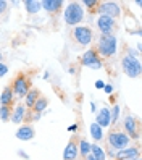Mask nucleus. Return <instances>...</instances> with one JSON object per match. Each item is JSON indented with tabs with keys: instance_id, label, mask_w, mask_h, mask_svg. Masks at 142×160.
I'll use <instances>...</instances> for the list:
<instances>
[{
	"instance_id": "obj_2",
	"label": "nucleus",
	"mask_w": 142,
	"mask_h": 160,
	"mask_svg": "<svg viewBox=\"0 0 142 160\" xmlns=\"http://www.w3.org/2000/svg\"><path fill=\"white\" fill-rule=\"evenodd\" d=\"M95 52L99 53V57L103 60V58H110L116 53L118 50V39L115 34H100L99 41H97V45L94 47Z\"/></svg>"
},
{
	"instance_id": "obj_10",
	"label": "nucleus",
	"mask_w": 142,
	"mask_h": 160,
	"mask_svg": "<svg viewBox=\"0 0 142 160\" xmlns=\"http://www.w3.org/2000/svg\"><path fill=\"white\" fill-rule=\"evenodd\" d=\"M115 28H116V21L113 20V18L99 15V18H97V29L102 34H113Z\"/></svg>"
},
{
	"instance_id": "obj_8",
	"label": "nucleus",
	"mask_w": 142,
	"mask_h": 160,
	"mask_svg": "<svg viewBox=\"0 0 142 160\" xmlns=\"http://www.w3.org/2000/svg\"><path fill=\"white\" fill-rule=\"evenodd\" d=\"M139 128H140L139 118L134 117V115H131V113H128L125 117V120H123V131L129 136V139H139V134H140Z\"/></svg>"
},
{
	"instance_id": "obj_18",
	"label": "nucleus",
	"mask_w": 142,
	"mask_h": 160,
	"mask_svg": "<svg viewBox=\"0 0 142 160\" xmlns=\"http://www.w3.org/2000/svg\"><path fill=\"white\" fill-rule=\"evenodd\" d=\"M39 96H41V92H39L37 88H31L29 89V92H27L26 97H24V103H23V105L26 107V110H31L34 107V103H36L37 99H39Z\"/></svg>"
},
{
	"instance_id": "obj_1",
	"label": "nucleus",
	"mask_w": 142,
	"mask_h": 160,
	"mask_svg": "<svg viewBox=\"0 0 142 160\" xmlns=\"http://www.w3.org/2000/svg\"><path fill=\"white\" fill-rule=\"evenodd\" d=\"M121 70L125 71L128 78H139L142 71V65L139 62V52L128 49V53L121 57Z\"/></svg>"
},
{
	"instance_id": "obj_4",
	"label": "nucleus",
	"mask_w": 142,
	"mask_h": 160,
	"mask_svg": "<svg viewBox=\"0 0 142 160\" xmlns=\"http://www.w3.org/2000/svg\"><path fill=\"white\" fill-rule=\"evenodd\" d=\"M63 21L68 26H79L84 21V7L79 2H70L65 7Z\"/></svg>"
},
{
	"instance_id": "obj_29",
	"label": "nucleus",
	"mask_w": 142,
	"mask_h": 160,
	"mask_svg": "<svg viewBox=\"0 0 142 160\" xmlns=\"http://www.w3.org/2000/svg\"><path fill=\"white\" fill-rule=\"evenodd\" d=\"M103 91H105L107 94H113V86L111 84H105V86H103Z\"/></svg>"
},
{
	"instance_id": "obj_5",
	"label": "nucleus",
	"mask_w": 142,
	"mask_h": 160,
	"mask_svg": "<svg viewBox=\"0 0 142 160\" xmlns=\"http://www.w3.org/2000/svg\"><path fill=\"white\" fill-rule=\"evenodd\" d=\"M10 88L15 94V99H24L26 97V94L29 92V89L32 88V82H31V78L27 76L26 73H20V74H16V76L13 78L12 84H10Z\"/></svg>"
},
{
	"instance_id": "obj_33",
	"label": "nucleus",
	"mask_w": 142,
	"mask_h": 160,
	"mask_svg": "<svg viewBox=\"0 0 142 160\" xmlns=\"http://www.w3.org/2000/svg\"><path fill=\"white\" fill-rule=\"evenodd\" d=\"M78 129V125H71L70 128H68V131H71V133H73V131H76Z\"/></svg>"
},
{
	"instance_id": "obj_12",
	"label": "nucleus",
	"mask_w": 142,
	"mask_h": 160,
	"mask_svg": "<svg viewBox=\"0 0 142 160\" xmlns=\"http://www.w3.org/2000/svg\"><path fill=\"white\" fill-rule=\"evenodd\" d=\"M41 5H42V10L47 12L50 16H56L65 3L61 2V0H42Z\"/></svg>"
},
{
	"instance_id": "obj_34",
	"label": "nucleus",
	"mask_w": 142,
	"mask_h": 160,
	"mask_svg": "<svg viewBox=\"0 0 142 160\" xmlns=\"http://www.w3.org/2000/svg\"><path fill=\"white\" fill-rule=\"evenodd\" d=\"M91 112H92V113H94V112H97L95 110V103H94V102H91Z\"/></svg>"
},
{
	"instance_id": "obj_9",
	"label": "nucleus",
	"mask_w": 142,
	"mask_h": 160,
	"mask_svg": "<svg viewBox=\"0 0 142 160\" xmlns=\"http://www.w3.org/2000/svg\"><path fill=\"white\" fill-rule=\"evenodd\" d=\"M81 65L86 68H91V70H100L103 67V62L99 57V53L95 52V49H89L81 57Z\"/></svg>"
},
{
	"instance_id": "obj_25",
	"label": "nucleus",
	"mask_w": 142,
	"mask_h": 160,
	"mask_svg": "<svg viewBox=\"0 0 142 160\" xmlns=\"http://www.w3.org/2000/svg\"><path fill=\"white\" fill-rule=\"evenodd\" d=\"M120 110H121V107L118 105V103H115L113 105V108H110V117H111V126L118 121V118H120Z\"/></svg>"
},
{
	"instance_id": "obj_26",
	"label": "nucleus",
	"mask_w": 142,
	"mask_h": 160,
	"mask_svg": "<svg viewBox=\"0 0 142 160\" xmlns=\"http://www.w3.org/2000/svg\"><path fill=\"white\" fill-rule=\"evenodd\" d=\"M8 5H10L8 2H5V0H0V18L7 15V12H8Z\"/></svg>"
},
{
	"instance_id": "obj_11",
	"label": "nucleus",
	"mask_w": 142,
	"mask_h": 160,
	"mask_svg": "<svg viewBox=\"0 0 142 160\" xmlns=\"http://www.w3.org/2000/svg\"><path fill=\"white\" fill-rule=\"evenodd\" d=\"M140 155V150L137 146H131V147H126V149H121L115 154V160H134Z\"/></svg>"
},
{
	"instance_id": "obj_24",
	"label": "nucleus",
	"mask_w": 142,
	"mask_h": 160,
	"mask_svg": "<svg viewBox=\"0 0 142 160\" xmlns=\"http://www.w3.org/2000/svg\"><path fill=\"white\" fill-rule=\"evenodd\" d=\"M12 110H13V107H5V105H0V120H2V121H10Z\"/></svg>"
},
{
	"instance_id": "obj_15",
	"label": "nucleus",
	"mask_w": 142,
	"mask_h": 160,
	"mask_svg": "<svg viewBox=\"0 0 142 160\" xmlns=\"http://www.w3.org/2000/svg\"><path fill=\"white\" fill-rule=\"evenodd\" d=\"M95 123H97L100 128H108V126H111V117H110V108H108V107H102L100 110H97Z\"/></svg>"
},
{
	"instance_id": "obj_35",
	"label": "nucleus",
	"mask_w": 142,
	"mask_h": 160,
	"mask_svg": "<svg viewBox=\"0 0 142 160\" xmlns=\"http://www.w3.org/2000/svg\"><path fill=\"white\" fill-rule=\"evenodd\" d=\"M49 76H50V73H49V71H45V73H44V79H47Z\"/></svg>"
},
{
	"instance_id": "obj_14",
	"label": "nucleus",
	"mask_w": 142,
	"mask_h": 160,
	"mask_svg": "<svg viewBox=\"0 0 142 160\" xmlns=\"http://www.w3.org/2000/svg\"><path fill=\"white\" fill-rule=\"evenodd\" d=\"M36 136V131H34V126L29 125V123H26V125H21L20 128H18L16 131V134L15 138L16 139H20V141H32Z\"/></svg>"
},
{
	"instance_id": "obj_36",
	"label": "nucleus",
	"mask_w": 142,
	"mask_h": 160,
	"mask_svg": "<svg viewBox=\"0 0 142 160\" xmlns=\"http://www.w3.org/2000/svg\"><path fill=\"white\" fill-rule=\"evenodd\" d=\"M2 60H3V53H2V50H0V63H2Z\"/></svg>"
},
{
	"instance_id": "obj_13",
	"label": "nucleus",
	"mask_w": 142,
	"mask_h": 160,
	"mask_svg": "<svg viewBox=\"0 0 142 160\" xmlns=\"http://www.w3.org/2000/svg\"><path fill=\"white\" fill-rule=\"evenodd\" d=\"M78 155V138L73 136L63 150V160H76Z\"/></svg>"
},
{
	"instance_id": "obj_17",
	"label": "nucleus",
	"mask_w": 142,
	"mask_h": 160,
	"mask_svg": "<svg viewBox=\"0 0 142 160\" xmlns=\"http://www.w3.org/2000/svg\"><path fill=\"white\" fill-rule=\"evenodd\" d=\"M13 102H15V94L12 91L10 86H5L2 94H0V105H5V107H13Z\"/></svg>"
},
{
	"instance_id": "obj_19",
	"label": "nucleus",
	"mask_w": 142,
	"mask_h": 160,
	"mask_svg": "<svg viewBox=\"0 0 142 160\" xmlns=\"http://www.w3.org/2000/svg\"><path fill=\"white\" fill-rule=\"evenodd\" d=\"M23 5H24V10L27 15H37L42 10V5L39 0H24Z\"/></svg>"
},
{
	"instance_id": "obj_23",
	"label": "nucleus",
	"mask_w": 142,
	"mask_h": 160,
	"mask_svg": "<svg viewBox=\"0 0 142 160\" xmlns=\"http://www.w3.org/2000/svg\"><path fill=\"white\" fill-rule=\"evenodd\" d=\"M91 154L95 157L97 160H107L105 149H102L99 144H91Z\"/></svg>"
},
{
	"instance_id": "obj_16",
	"label": "nucleus",
	"mask_w": 142,
	"mask_h": 160,
	"mask_svg": "<svg viewBox=\"0 0 142 160\" xmlns=\"http://www.w3.org/2000/svg\"><path fill=\"white\" fill-rule=\"evenodd\" d=\"M24 117H26V107L23 103H18L16 107H13L12 110V117H10V121L15 125H20L24 121Z\"/></svg>"
},
{
	"instance_id": "obj_21",
	"label": "nucleus",
	"mask_w": 142,
	"mask_h": 160,
	"mask_svg": "<svg viewBox=\"0 0 142 160\" xmlns=\"http://www.w3.org/2000/svg\"><path fill=\"white\" fill-rule=\"evenodd\" d=\"M89 131H91V136H92V139L95 141V142H100V141H103V128H100L95 121H94V123H91Z\"/></svg>"
},
{
	"instance_id": "obj_20",
	"label": "nucleus",
	"mask_w": 142,
	"mask_h": 160,
	"mask_svg": "<svg viewBox=\"0 0 142 160\" xmlns=\"http://www.w3.org/2000/svg\"><path fill=\"white\" fill-rule=\"evenodd\" d=\"M47 105H49V99H47V97H44L42 94H41V96H39V99L36 100L34 107L31 108V112H32L34 115H41V117H42V112L47 108Z\"/></svg>"
},
{
	"instance_id": "obj_31",
	"label": "nucleus",
	"mask_w": 142,
	"mask_h": 160,
	"mask_svg": "<svg viewBox=\"0 0 142 160\" xmlns=\"http://www.w3.org/2000/svg\"><path fill=\"white\" fill-rule=\"evenodd\" d=\"M103 86H105V82H103L102 79H97L95 81V89H103Z\"/></svg>"
},
{
	"instance_id": "obj_27",
	"label": "nucleus",
	"mask_w": 142,
	"mask_h": 160,
	"mask_svg": "<svg viewBox=\"0 0 142 160\" xmlns=\"http://www.w3.org/2000/svg\"><path fill=\"white\" fill-rule=\"evenodd\" d=\"M81 5H86V7H89L91 10H92V7H95V8H97L99 2H97V0H82V2H81Z\"/></svg>"
},
{
	"instance_id": "obj_22",
	"label": "nucleus",
	"mask_w": 142,
	"mask_h": 160,
	"mask_svg": "<svg viewBox=\"0 0 142 160\" xmlns=\"http://www.w3.org/2000/svg\"><path fill=\"white\" fill-rule=\"evenodd\" d=\"M78 154L81 157H86L87 154H91V142L87 139H79L78 141Z\"/></svg>"
},
{
	"instance_id": "obj_7",
	"label": "nucleus",
	"mask_w": 142,
	"mask_h": 160,
	"mask_svg": "<svg viewBox=\"0 0 142 160\" xmlns=\"http://www.w3.org/2000/svg\"><path fill=\"white\" fill-rule=\"evenodd\" d=\"M95 12L99 15H103V16H108V18H120L121 16V5L116 3V2H99Z\"/></svg>"
},
{
	"instance_id": "obj_3",
	"label": "nucleus",
	"mask_w": 142,
	"mask_h": 160,
	"mask_svg": "<svg viewBox=\"0 0 142 160\" xmlns=\"http://www.w3.org/2000/svg\"><path fill=\"white\" fill-rule=\"evenodd\" d=\"M129 142H131L129 136H128L123 129H120V128L113 126V128L108 131V134H107L108 149H111L113 152H118V150H121V149L129 147Z\"/></svg>"
},
{
	"instance_id": "obj_37",
	"label": "nucleus",
	"mask_w": 142,
	"mask_h": 160,
	"mask_svg": "<svg viewBox=\"0 0 142 160\" xmlns=\"http://www.w3.org/2000/svg\"><path fill=\"white\" fill-rule=\"evenodd\" d=\"M134 160H140V157H137V158H134Z\"/></svg>"
},
{
	"instance_id": "obj_28",
	"label": "nucleus",
	"mask_w": 142,
	"mask_h": 160,
	"mask_svg": "<svg viewBox=\"0 0 142 160\" xmlns=\"http://www.w3.org/2000/svg\"><path fill=\"white\" fill-rule=\"evenodd\" d=\"M7 73H8V67H7L5 63H0V78L5 76Z\"/></svg>"
},
{
	"instance_id": "obj_32",
	"label": "nucleus",
	"mask_w": 142,
	"mask_h": 160,
	"mask_svg": "<svg viewBox=\"0 0 142 160\" xmlns=\"http://www.w3.org/2000/svg\"><path fill=\"white\" fill-rule=\"evenodd\" d=\"M82 160H97V158H95V157H94L92 154H87L86 157H82Z\"/></svg>"
},
{
	"instance_id": "obj_30",
	"label": "nucleus",
	"mask_w": 142,
	"mask_h": 160,
	"mask_svg": "<svg viewBox=\"0 0 142 160\" xmlns=\"http://www.w3.org/2000/svg\"><path fill=\"white\" fill-rule=\"evenodd\" d=\"M18 155H20L21 158H24V160H29V155H27V154L24 152V150H21V149L18 150Z\"/></svg>"
},
{
	"instance_id": "obj_6",
	"label": "nucleus",
	"mask_w": 142,
	"mask_h": 160,
	"mask_svg": "<svg viewBox=\"0 0 142 160\" xmlns=\"http://www.w3.org/2000/svg\"><path fill=\"white\" fill-rule=\"evenodd\" d=\"M71 39L74 44H78L79 47H87L92 44L94 32L89 26H74L71 29Z\"/></svg>"
}]
</instances>
